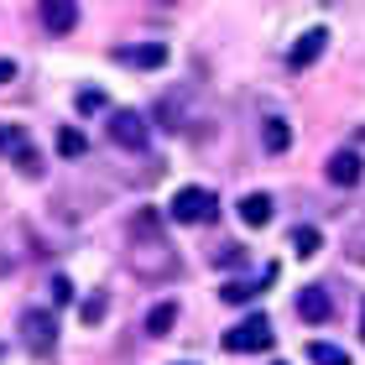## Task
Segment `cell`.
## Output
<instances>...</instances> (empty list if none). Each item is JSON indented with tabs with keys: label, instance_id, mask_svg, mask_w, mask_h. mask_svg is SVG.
<instances>
[{
	"label": "cell",
	"instance_id": "d6986e66",
	"mask_svg": "<svg viewBox=\"0 0 365 365\" xmlns=\"http://www.w3.org/2000/svg\"><path fill=\"white\" fill-rule=\"evenodd\" d=\"M105 110V89H78V115H99Z\"/></svg>",
	"mask_w": 365,
	"mask_h": 365
},
{
	"label": "cell",
	"instance_id": "277c9868",
	"mask_svg": "<svg viewBox=\"0 0 365 365\" xmlns=\"http://www.w3.org/2000/svg\"><path fill=\"white\" fill-rule=\"evenodd\" d=\"M214 214H220V198L209 188H178V198H173V220L178 225H209Z\"/></svg>",
	"mask_w": 365,
	"mask_h": 365
},
{
	"label": "cell",
	"instance_id": "6da1fadb",
	"mask_svg": "<svg viewBox=\"0 0 365 365\" xmlns=\"http://www.w3.org/2000/svg\"><path fill=\"white\" fill-rule=\"evenodd\" d=\"M157 230H162L157 209H141L136 220H130V272L141 282H173L178 277V251Z\"/></svg>",
	"mask_w": 365,
	"mask_h": 365
},
{
	"label": "cell",
	"instance_id": "7c38bea8",
	"mask_svg": "<svg viewBox=\"0 0 365 365\" xmlns=\"http://www.w3.org/2000/svg\"><path fill=\"white\" fill-rule=\"evenodd\" d=\"M261 146H267L272 157H282L292 146V125L282 120V115H267V125H261Z\"/></svg>",
	"mask_w": 365,
	"mask_h": 365
},
{
	"label": "cell",
	"instance_id": "7a4b0ae2",
	"mask_svg": "<svg viewBox=\"0 0 365 365\" xmlns=\"http://www.w3.org/2000/svg\"><path fill=\"white\" fill-rule=\"evenodd\" d=\"M21 344H26L37 360H47V355L58 350V319H53L47 308H26V313H21Z\"/></svg>",
	"mask_w": 365,
	"mask_h": 365
},
{
	"label": "cell",
	"instance_id": "603a6c76",
	"mask_svg": "<svg viewBox=\"0 0 365 365\" xmlns=\"http://www.w3.org/2000/svg\"><path fill=\"white\" fill-rule=\"evenodd\" d=\"M360 339H365V303H360Z\"/></svg>",
	"mask_w": 365,
	"mask_h": 365
},
{
	"label": "cell",
	"instance_id": "ffe728a7",
	"mask_svg": "<svg viewBox=\"0 0 365 365\" xmlns=\"http://www.w3.org/2000/svg\"><path fill=\"white\" fill-rule=\"evenodd\" d=\"M105 308H110V297L105 292H89L84 297V324H99V319H105Z\"/></svg>",
	"mask_w": 365,
	"mask_h": 365
},
{
	"label": "cell",
	"instance_id": "8fae6325",
	"mask_svg": "<svg viewBox=\"0 0 365 365\" xmlns=\"http://www.w3.org/2000/svg\"><path fill=\"white\" fill-rule=\"evenodd\" d=\"M360 178H365L360 152H334V157H329V182H339V188H355Z\"/></svg>",
	"mask_w": 365,
	"mask_h": 365
},
{
	"label": "cell",
	"instance_id": "e0dca14e",
	"mask_svg": "<svg viewBox=\"0 0 365 365\" xmlns=\"http://www.w3.org/2000/svg\"><path fill=\"white\" fill-rule=\"evenodd\" d=\"M319 245H324V235H319L313 225H297V230H292V251H297V256H319Z\"/></svg>",
	"mask_w": 365,
	"mask_h": 365
},
{
	"label": "cell",
	"instance_id": "9c48e42d",
	"mask_svg": "<svg viewBox=\"0 0 365 365\" xmlns=\"http://www.w3.org/2000/svg\"><path fill=\"white\" fill-rule=\"evenodd\" d=\"M324 47H329V26H308L303 37L292 42V53H287V68H313V63L324 58Z\"/></svg>",
	"mask_w": 365,
	"mask_h": 365
},
{
	"label": "cell",
	"instance_id": "8992f818",
	"mask_svg": "<svg viewBox=\"0 0 365 365\" xmlns=\"http://www.w3.org/2000/svg\"><path fill=\"white\" fill-rule=\"evenodd\" d=\"M110 141L120 146V152H146V120L136 110H115L110 115Z\"/></svg>",
	"mask_w": 365,
	"mask_h": 365
},
{
	"label": "cell",
	"instance_id": "44dd1931",
	"mask_svg": "<svg viewBox=\"0 0 365 365\" xmlns=\"http://www.w3.org/2000/svg\"><path fill=\"white\" fill-rule=\"evenodd\" d=\"M53 297H58V303H68V297H73V282H68V277H53Z\"/></svg>",
	"mask_w": 365,
	"mask_h": 365
},
{
	"label": "cell",
	"instance_id": "3957f363",
	"mask_svg": "<svg viewBox=\"0 0 365 365\" xmlns=\"http://www.w3.org/2000/svg\"><path fill=\"white\" fill-rule=\"evenodd\" d=\"M272 324L267 319H245V324H235V329H225V350L230 355H267L272 350Z\"/></svg>",
	"mask_w": 365,
	"mask_h": 365
},
{
	"label": "cell",
	"instance_id": "9a60e30c",
	"mask_svg": "<svg viewBox=\"0 0 365 365\" xmlns=\"http://www.w3.org/2000/svg\"><path fill=\"white\" fill-rule=\"evenodd\" d=\"M173 324H178V303H157L152 313H146V334H173Z\"/></svg>",
	"mask_w": 365,
	"mask_h": 365
},
{
	"label": "cell",
	"instance_id": "ac0fdd59",
	"mask_svg": "<svg viewBox=\"0 0 365 365\" xmlns=\"http://www.w3.org/2000/svg\"><path fill=\"white\" fill-rule=\"evenodd\" d=\"M308 360L313 365H350V355H344L339 344H308Z\"/></svg>",
	"mask_w": 365,
	"mask_h": 365
},
{
	"label": "cell",
	"instance_id": "7402d4cb",
	"mask_svg": "<svg viewBox=\"0 0 365 365\" xmlns=\"http://www.w3.org/2000/svg\"><path fill=\"white\" fill-rule=\"evenodd\" d=\"M11 78H16V63H11V58H0V84H11Z\"/></svg>",
	"mask_w": 365,
	"mask_h": 365
},
{
	"label": "cell",
	"instance_id": "5bb4252c",
	"mask_svg": "<svg viewBox=\"0 0 365 365\" xmlns=\"http://www.w3.org/2000/svg\"><path fill=\"white\" fill-rule=\"evenodd\" d=\"M272 277H277V267H267V277H256V282H225V303H245V297H256V292H267L272 287Z\"/></svg>",
	"mask_w": 365,
	"mask_h": 365
},
{
	"label": "cell",
	"instance_id": "30bf717a",
	"mask_svg": "<svg viewBox=\"0 0 365 365\" xmlns=\"http://www.w3.org/2000/svg\"><path fill=\"white\" fill-rule=\"evenodd\" d=\"M297 319H303V324H329V319H334L329 292L324 287H303V292H297Z\"/></svg>",
	"mask_w": 365,
	"mask_h": 365
},
{
	"label": "cell",
	"instance_id": "2e32d148",
	"mask_svg": "<svg viewBox=\"0 0 365 365\" xmlns=\"http://www.w3.org/2000/svg\"><path fill=\"white\" fill-rule=\"evenodd\" d=\"M89 152V141H84V130H73V125H63L58 130V157H68V162H78Z\"/></svg>",
	"mask_w": 365,
	"mask_h": 365
},
{
	"label": "cell",
	"instance_id": "4fadbf2b",
	"mask_svg": "<svg viewBox=\"0 0 365 365\" xmlns=\"http://www.w3.org/2000/svg\"><path fill=\"white\" fill-rule=\"evenodd\" d=\"M240 220L251 225V230L272 225V198H267V193H245V198H240Z\"/></svg>",
	"mask_w": 365,
	"mask_h": 365
},
{
	"label": "cell",
	"instance_id": "ba28073f",
	"mask_svg": "<svg viewBox=\"0 0 365 365\" xmlns=\"http://www.w3.org/2000/svg\"><path fill=\"white\" fill-rule=\"evenodd\" d=\"M37 16H42V26L53 31V37H68L78 26V0H37Z\"/></svg>",
	"mask_w": 365,
	"mask_h": 365
},
{
	"label": "cell",
	"instance_id": "5b68a950",
	"mask_svg": "<svg viewBox=\"0 0 365 365\" xmlns=\"http://www.w3.org/2000/svg\"><path fill=\"white\" fill-rule=\"evenodd\" d=\"M0 157H11L26 178H42V157H37V146L26 141L21 125H0Z\"/></svg>",
	"mask_w": 365,
	"mask_h": 365
},
{
	"label": "cell",
	"instance_id": "cb8c5ba5",
	"mask_svg": "<svg viewBox=\"0 0 365 365\" xmlns=\"http://www.w3.org/2000/svg\"><path fill=\"white\" fill-rule=\"evenodd\" d=\"M277 365H282V360H277Z\"/></svg>",
	"mask_w": 365,
	"mask_h": 365
},
{
	"label": "cell",
	"instance_id": "52a82bcc",
	"mask_svg": "<svg viewBox=\"0 0 365 365\" xmlns=\"http://www.w3.org/2000/svg\"><path fill=\"white\" fill-rule=\"evenodd\" d=\"M115 63H120V68H136V73H152V68H168V47H162V42L115 47Z\"/></svg>",
	"mask_w": 365,
	"mask_h": 365
}]
</instances>
